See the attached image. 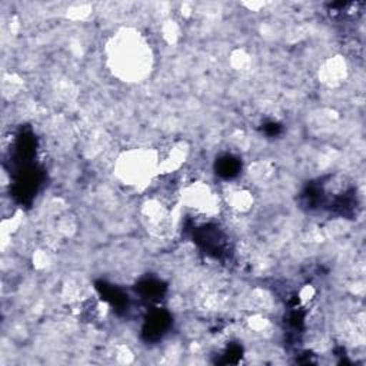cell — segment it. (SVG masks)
<instances>
[{
  "instance_id": "7a4b0ae2",
  "label": "cell",
  "mask_w": 366,
  "mask_h": 366,
  "mask_svg": "<svg viewBox=\"0 0 366 366\" xmlns=\"http://www.w3.org/2000/svg\"><path fill=\"white\" fill-rule=\"evenodd\" d=\"M113 172L123 186L144 190L160 176L159 150L149 147L127 149L117 156Z\"/></svg>"
},
{
  "instance_id": "52a82bcc",
  "label": "cell",
  "mask_w": 366,
  "mask_h": 366,
  "mask_svg": "<svg viewBox=\"0 0 366 366\" xmlns=\"http://www.w3.org/2000/svg\"><path fill=\"white\" fill-rule=\"evenodd\" d=\"M222 202L230 207L234 213H246L252 209L253 206V194L250 190L242 186H230L223 194H222Z\"/></svg>"
},
{
  "instance_id": "3957f363",
  "label": "cell",
  "mask_w": 366,
  "mask_h": 366,
  "mask_svg": "<svg viewBox=\"0 0 366 366\" xmlns=\"http://www.w3.org/2000/svg\"><path fill=\"white\" fill-rule=\"evenodd\" d=\"M179 203L194 216L210 219L219 213L222 196L207 182L193 180L180 189Z\"/></svg>"
},
{
  "instance_id": "277c9868",
  "label": "cell",
  "mask_w": 366,
  "mask_h": 366,
  "mask_svg": "<svg viewBox=\"0 0 366 366\" xmlns=\"http://www.w3.org/2000/svg\"><path fill=\"white\" fill-rule=\"evenodd\" d=\"M140 216L147 230L153 234H164L172 229L170 204L160 197H149L142 203Z\"/></svg>"
},
{
  "instance_id": "6da1fadb",
  "label": "cell",
  "mask_w": 366,
  "mask_h": 366,
  "mask_svg": "<svg viewBox=\"0 0 366 366\" xmlns=\"http://www.w3.org/2000/svg\"><path fill=\"white\" fill-rule=\"evenodd\" d=\"M109 70L126 83L143 81L153 69V50L147 39L134 29L117 30L106 43Z\"/></svg>"
},
{
  "instance_id": "5b68a950",
  "label": "cell",
  "mask_w": 366,
  "mask_h": 366,
  "mask_svg": "<svg viewBox=\"0 0 366 366\" xmlns=\"http://www.w3.org/2000/svg\"><path fill=\"white\" fill-rule=\"evenodd\" d=\"M189 156V147L184 142H174L166 149L159 150L160 174H170L177 172Z\"/></svg>"
},
{
  "instance_id": "8992f818",
  "label": "cell",
  "mask_w": 366,
  "mask_h": 366,
  "mask_svg": "<svg viewBox=\"0 0 366 366\" xmlns=\"http://www.w3.org/2000/svg\"><path fill=\"white\" fill-rule=\"evenodd\" d=\"M346 76H347V66L345 59H340V56L330 57L322 64L319 70L320 81L329 87L339 86L342 81H345Z\"/></svg>"
}]
</instances>
